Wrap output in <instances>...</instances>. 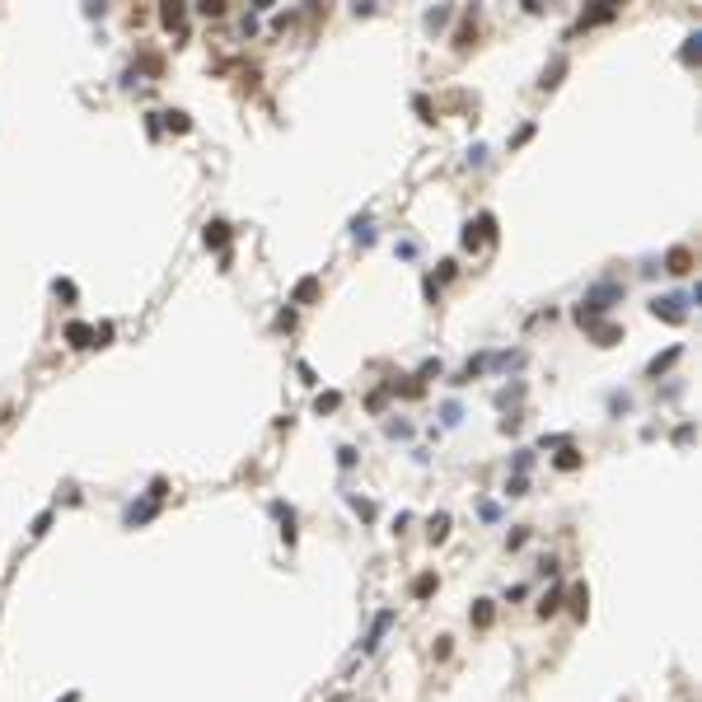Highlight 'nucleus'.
Masks as SVG:
<instances>
[{"label":"nucleus","mask_w":702,"mask_h":702,"mask_svg":"<svg viewBox=\"0 0 702 702\" xmlns=\"http://www.w3.org/2000/svg\"><path fill=\"white\" fill-rule=\"evenodd\" d=\"M683 305H688L683 295H655V300H651V314H655V318H665V323H683V318H688V309H683Z\"/></svg>","instance_id":"f257e3e1"},{"label":"nucleus","mask_w":702,"mask_h":702,"mask_svg":"<svg viewBox=\"0 0 702 702\" xmlns=\"http://www.w3.org/2000/svg\"><path fill=\"white\" fill-rule=\"evenodd\" d=\"M61 338H66V347H75V351H84V347H94V328L75 318V323H66V333H61Z\"/></svg>","instance_id":"f03ea898"},{"label":"nucleus","mask_w":702,"mask_h":702,"mask_svg":"<svg viewBox=\"0 0 702 702\" xmlns=\"http://www.w3.org/2000/svg\"><path fill=\"white\" fill-rule=\"evenodd\" d=\"M613 14H618V5H613V0H599L595 10H590V14H585V19H581V28H590V24H609V19H613Z\"/></svg>","instance_id":"7ed1b4c3"},{"label":"nucleus","mask_w":702,"mask_h":702,"mask_svg":"<svg viewBox=\"0 0 702 702\" xmlns=\"http://www.w3.org/2000/svg\"><path fill=\"white\" fill-rule=\"evenodd\" d=\"M230 244V225L225 220H211L207 225V248H225Z\"/></svg>","instance_id":"20e7f679"},{"label":"nucleus","mask_w":702,"mask_h":702,"mask_svg":"<svg viewBox=\"0 0 702 702\" xmlns=\"http://www.w3.org/2000/svg\"><path fill=\"white\" fill-rule=\"evenodd\" d=\"M688 267H693V253H688V248H675V253L665 258V272H675V277H683Z\"/></svg>","instance_id":"39448f33"},{"label":"nucleus","mask_w":702,"mask_h":702,"mask_svg":"<svg viewBox=\"0 0 702 702\" xmlns=\"http://www.w3.org/2000/svg\"><path fill=\"white\" fill-rule=\"evenodd\" d=\"M295 300H300V305L318 300V277H300V281H295Z\"/></svg>","instance_id":"423d86ee"},{"label":"nucleus","mask_w":702,"mask_h":702,"mask_svg":"<svg viewBox=\"0 0 702 702\" xmlns=\"http://www.w3.org/2000/svg\"><path fill=\"white\" fill-rule=\"evenodd\" d=\"M389 623H393V613H379V618H375V627H370V637L361 642V651H375V646H379V637H384V627H389Z\"/></svg>","instance_id":"0eeeda50"},{"label":"nucleus","mask_w":702,"mask_h":702,"mask_svg":"<svg viewBox=\"0 0 702 702\" xmlns=\"http://www.w3.org/2000/svg\"><path fill=\"white\" fill-rule=\"evenodd\" d=\"M590 328H595L599 347H613V342H618V328H613V323H590Z\"/></svg>","instance_id":"6e6552de"},{"label":"nucleus","mask_w":702,"mask_h":702,"mask_svg":"<svg viewBox=\"0 0 702 702\" xmlns=\"http://www.w3.org/2000/svg\"><path fill=\"white\" fill-rule=\"evenodd\" d=\"M557 468H562V473H572V468H581V454H576L572 445H562V449H557Z\"/></svg>","instance_id":"1a4fd4ad"},{"label":"nucleus","mask_w":702,"mask_h":702,"mask_svg":"<svg viewBox=\"0 0 702 702\" xmlns=\"http://www.w3.org/2000/svg\"><path fill=\"white\" fill-rule=\"evenodd\" d=\"M496 618V609H492V599H478V609H473V623L478 627H487Z\"/></svg>","instance_id":"9d476101"},{"label":"nucleus","mask_w":702,"mask_h":702,"mask_svg":"<svg viewBox=\"0 0 702 702\" xmlns=\"http://www.w3.org/2000/svg\"><path fill=\"white\" fill-rule=\"evenodd\" d=\"M431 590H436V576H417V581H412V595L417 599H426Z\"/></svg>","instance_id":"9b49d317"},{"label":"nucleus","mask_w":702,"mask_h":702,"mask_svg":"<svg viewBox=\"0 0 702 702\" xmlns=\"http://www.w3.org/2000/svg\"><path fill=\"white\" fill-rule=\"evenodd\" d=\"M164 122H169V131H187L192 122H187V113H159Z\"/></svg>","instance_id":"f8f14e48"},{"label":"nucleus","mask_w":702,"mask_h":702,"mask_svg":"<svg viewBox=\"0 0 702 702\" xmlns=\"http://www.w3.org/2000/svg\"><path fill=\"white\" fill-rule=\"evenodd\" d=\"M679 361V347H670V351H665V356H655V361H651V375H660V370H665V365H675Z\"/></svg>","instance_id":"ddd939ff"},{"label":"nucleus","mask_w":702,"mask_h":702,"mask_svg":"<svg viewBox=\"0 0 702 702\" xmlns=\"http://www.w3.org/2000/svg\"><path fill=\"white\" fill-rule=\"evenodd\" d=\"M445 534H449V515H431V539L441 543Z\"/></svg>","instance_id":"4468645a"},{"label":"nucleus","mask_w":702,"mask_h":702,"mask_svg":"<svg viewBox=\"0 0 702 702\" xmlns=\"http://www.w3.org/2000/svg\"><path fill=\"white\" fill-rule=\"evenodd\" d=\"M159 19H164L169 28H174V24H183V5H164V10H159Z\"/></svg>","instance_id":"2eb2a0df"},{"label":"nucleus","mask_w":702,"mask_h":702,"mask_svg":"<svg viewBox=\"0 0 702 702\" xmlns=\"http://www.w3.org/2000/svg\"><path fill=\"white\" fill-rule=\"evenodd\" d=\"M585 599H590V590H585V585H576V590H572V609L581 613V618H585Z\"/></svg>","instance_id":"dca6fc26"},{"label":"nucleus","mask_w":702,"mask_h":702,"mask_svg":"<svg viewBox=\"0 0 702 702\" xmlns=\"http://www.w3.org/2000/svg\"><path fill=\"white\" fill-rule=\"evenodd\" d=\"M338 403H342V393H318V403H314V408H318V412H333Z\"/></svg>","instance_id":"f3484780"},{"label":"nucleus","mask_w":702,"mask_h":702,"mask_svg":"<svg viewBox=\"0 0 702 702\" xmlns=\"http://www.w3.org/2000/svg\"><path fill=\"white\" fill-rule=\"evenodd\" d=\"M47 529H52V515H47V511H43V515H38V520H33V529H28V534H33V539H43V534H47Z\"/></svg>","instance_id":"a211bd4d"},{"label":"nucleus","mask_w":702,"mask_h":702,"mask_svg":"<svg viewBox=\"0 0 702 702\" xmlns=\"http://www.w3.org/2000/svg\"><path fill=\"white\" fill-rule=\"evenodd\" d=\"M108 342H113V323H99L94 328V347H108Z\"/></svg>","instance_id":"6ab92c4d"},{"label":"nucleus","mask_w":702,"mask_h":702,"mask_svg":"<svg viewBox=\"0 0 702 702\" xmlns=\"http://www.w3.org/2000/svg\"><path fill=\"white\" fill-rule=\"evenodd\" d=\"M557 604H562V595H557V590H552V595H548L543 604H539V613H543V618H548V613H557Z\"/></svg>","instance_id":"aec40b11"},{"label":"nucleus","mask_w":702,"mask_h":702,"mask_svg":"<svg viewBox=\"0 0 702 702\" xmlns=\"http://www.w3.org/2000/svg\"><path fill=\"white\" fill-rule=\"evenodd\" d=\"M56 295H61V300H75V286H71V281H61V277H56Z\"/></svg>","instance_id":"412c9836"},{"label":"nucleus","mask_w":702,"mask_h":702,"mask_svg":"<svg viewBox=\"0 0 702 702\" xmlns=\"http://www.w3.org/2000/svg\"><path fill=\"white\" fill-rule=\"evenodd\" d=\"M197 10H202V14H211V19H215V14H225V5H220V0H207V5H197Z\"/></svg>","instance_id":"4be33fe9"},{"label":"nucleus","mask_w":702,"mask_h":702,"mask_svg":"<svg viewBox=\"0 0 702 702\" xmlns=\"http://www.w3.org/2000/svg\"><path fill=\"white\" fill-rule=\"evenodd\" d=\"M338 464L351 468V464H356V449H347V445H342V449H338Z\"/></svg>","instance_id":"5701e85b"}]
</instances>
